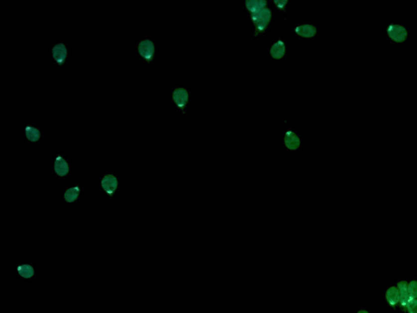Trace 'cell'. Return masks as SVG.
<instances>
[{"instance_id": "15", "label": "cell", "mask_w": 417, "mask_h": 313, "mask_svg": "<svg viewBox=\"0 0 417 313\" xmlns=\"http://www.w3.org/2000/svg\"><path fill=\"white\" fill-rule=\"evenodd\" d=\"M24 135L25 139L30 143L39 142L42 137V131L39 127L33 126V125H27L24 128Z\"/></svg>"}, {"instance_id": "1", "label": "cell", "mask_w": 417, "mask_h": 313, "mask_svg": "<svg viewBox=\"0 0 417 313\" xmlns=\"http://www.w3.org/2000/svg\"><path fill=\"white\" fill-rule=\"evenodd\" d=\"M387 40L395 45H404L411 37L410 29L402 23L390 21L384 28Z\"/></svg>"}, {"instance_id": "7", "label": "cell", "mask_w": 417, "mask_h": 313, "mask_svg": "<svg viewBox=\"0 0 417 313\" xmlns=\"http://www.w3.org/2000/svg\"><path fill=\"white\" fill-rule=\"evenodd\" d=\"M53 171L55 175L60 178L68 177L70 173V162L60 153L56 154L53 163Z\"/></svg>"}, {"instance_id": "17", "label": "cell", "mask_w": 417, "mask_h": 313, "mask_svg": "<svg viewBox=\"0 0 417 313\" xmlns=\"http://www.w3.org/2000/svg\"><path fill=\"white\" fill-rule=\"evenodd\" d=\"M408 293L412 300H417V280H413L408 282Z\"/></svg>"}, {"instance_id": "9", "label": "cell", "mask_w": 417, "mask_h": 313, "mask_svg": "<svg viewBox=\"0 0 417 313\" xmlns=\"http://www.w3.org/2000/svg\"><path fill=\"white\" fill-rule=\"evenodd\" d=\"M16 275L25 281L34 279L37 276V268L29 263H20L16 266Z\"/></svg>"}, {"instance_id": "19", "label": "cell", "mask_w": 417, "mask_h": 313, "mask_svg": "<svg viewBox=\"0 0 417 313\" xmlns=\"http://www.w3.org/2000/svg\"><path fill=\"white\" fill-rule=\"evenodd\" d=\"M272 2L275 4V7L281 11H285L286 6L289 3L288 0H273Z\"/></svg>"}, {"instance_id": "5", "label": "cell", "mask_w": 417, "mask_h": 313, "mask_svg": "<svg viewBox=\"0 0 417 313\" xmlns=\"http://www.w3.org/2000/svg\"><path fill=\"white\" fill-rule=\"evenodd\" d=\"M171 100L180 113H186L187 107L190 102V93L186 88L177 87L171 93Z\"/></svg>"}, {"instance_id": "8", "label": "cell", "mask_w": 417, "mask_h": 313, "mask_svg": "<svg viewBox=\"0 0 417 313\" xmlns=\"http://www.w3.org/2000/svg\"><path fill=\"white\" fill-rule=\"evenodd\" d=\"M82 191H83V189L80 184H77V185L66 188L63 192V200L65 204L70 205V204L79 203V201L81 200Z\"/></svg>"}, {"instance_id": "3", "label": "cell", "mask_w": 417, "mask_h": 313, "mask_svg": "<svg viewBox=\"0 0 417 313\" xmlns=\"http://www.w3.org/2000/svg\"><path fill=\"white\" fill-rule=\"evenodd\" d=\"M137 53L146 63H153L157 57V44L150 38H144L138 43Z\"/></svg>"}, {"instance_id": "13", "label": "cell", "mask_w": 417, "mask_h": 313, "mask_svg": "<svg viewBox=\"0 0 417 313\" xmlns=\"http://www.w3.org/2000/svg\"><path fill=\"white\" fill-rule=\"evenodd\" d=\"M408 285V282L405 280L400 281L396 284L399 291V308L404 313H406L407 306L410 300Z\"/></svg>"}, {"instance_id": "10", "label": "cell", "mask_w": 417, "mask_h": 313, "mask_svg": "<svg viewBox=\"0 0 417 313\" xmlns=\"http://www.w3.org/2000/svg\"><path fill=\"white\" fill-rule=\"evenodd\" d=\"M294 34H297L298 36L310 39V38H314V37H316L318 29H317L316 25L314 24L304 23V24L296 25L294 27Z\"/></svg>"}, {"instance_id": "20", "label": "cell", "mask_w": 417, "mask_h": 313, "mask_svg": "<svg viewBox=\"0 0 417 313\" xmlns=\"http://www.w3.org/2000/svg\"><path fill=\"white\" fill-rule=\"evenodd\" d=\"M357 313H370V312L368 311L367 309H360V310L357 312Z\"/></svg>"}, {"instance_id": "12", "label": "cell", "mask_w": 417, "mask_h": 313, "mask_svg": "<svg viewBox=\"0 0 417 313\" xmlns=\"http://www.w3.org/2000/svg\"><path fill=\"white\" fill-rule=\"evenodd\" d=\"M286 51H287V48H286L285 41L282 40L281 38H278L277 40L275 41L272 43L271 48H270V56L273 60L281 61L285 57Z\"/></svg>"}, {"instance_id": "16", "label": "cell", "mask_w": 417, "mask_h": 313, "mask_svg": "<svg viewBox=\"0 0 417 313\" xmlns=\"http://www.w3.org/2000/svg\"><path fill=\"white\" fill-rule=\"evenodd\" d=\"M245 7L250 14L256 13L267 7V0H246Z\"/></svg>"}, {"instance_id": "14", "label": "cell", "mask_w": 417, "mask_h": 313, "mask_svg": "<svg viewBox=\"0 0 417 313\" xmlns=\"http://www.w3.org/2000/svg\"><path fill=\"white\" fill-rule=\"evenodd\" d=\"M385 300L393 310L397 309L399 305V291L397 286H391L385 292Z\"/></svg>"}, {"instance_id": "11", "label": "cell", "mask_w": 417, "mask_h": 313, "mask_svg": "<svg viewBox=\"0 0 417 313\" xmlns=\"http://www.w3.org/2000/svg\"><path fill=\"white\" fill-rule=\"evenodd\" d=\"M284 145L290 151H298L302 145L299 135L294 131L287 130L284 135Z\"/></svg>"}, {"instance_id": "18", "label": "cell", "mask_w": 417, "mask_h": 313, "mask_svg": "<svg viewBox=\"0 0 417 313\" xmlns=\"http://www.w3.org/2000/svg\"><path fill=\"white\" fill-rule=\"evenodd\" d=\"M406 312L408 313H417V300H409Z\"/></svg>"}, {"instance_id": "4", "label": "cell", "mask_w": 417, "mask_h": 313, "mask_svg": "<svg viewBox=\"0 0 417 313\" xmlns=\"http://www.w3.org/2000/svg\"><path fill=\"white\" fill-rule=\"evenodd\" d=\"M121 186V181L115 174L106 173L101 179V190L108 197L112 199Z\"/></svg>"}, {"instance_id": "2", "label": "cell", "mask_w": 417, "mask_h": 313, "mask_svg": "<svg viewBox=\"0 0 417 313\" xmlns=\"http://www.w3.org/2000/svg\"><path fill=\"white\" fill-rule=\"evenodd\" d=\"M249 18L254 25V36H258L263 34L269 26L272 19V10L270 7H266L262 11L250 14Z\"/></svg>"}, {"instance_id": "6", "label": "cell", "mask_w": 417, "mask_h": 313, "mask_svg": "<svg viewBox=\"0 0 417 313\" xmlns=\"http://www.w3.org/2000/svg\"><path fill=\"white\" fill-rule=\"evenodd\" d=\"M70 56V48L65 43H57L51 48V57L59 67L65 66Z\"/></svg>"}]
</instances>
